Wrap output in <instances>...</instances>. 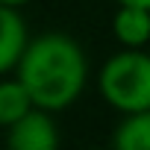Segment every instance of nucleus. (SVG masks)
Returning <instances> with one entry per match:
<instances>
[{
  "mask_svg": "<svg viewBox=\"0 0 150 150\" xmlns=\"http://www.w3.org/2000/svg\"><path fill=\"white\" fill-rule=\"evenodd\" d=\"M15 80L27 88L35 109L65 112L88 86V56L68 33L30 35L15 65Z\"/></svg>",
  "mask_w": 150,
  "mask_h": 150,
  "instance_id": "nucleus-1",
  "label": "nucleus"
},
{
  "mask_svg": "<svg viewBox=\"0 0 150 150\" xmlns=\"http://www.w3.org/2000/svg\"><path fill=\"white\" fill-rule=\"evenodd\" d=\"M97 94L121 115L150 109V53L147 47H121L97 71Z\"/></svg>",
  "mask_w": 150,
  "mask_h": 150,
  "instance_id": "nucleus-2",
  "label": "nucleus"
},
{
  "mask_svg": "<svg viewBox=\"0 0 150 150\" xmlns=\"http://www.w3.org/2000/svg\"><path fill=\"white\" fill-rule=\"evenodd\" d=\"M6 150H62V135L53 112L30 109L6 127Z\"/></svg>",
  "mask_w": 150,
  "mask_h": 150,
  "instance_id": "nucleus-3",
  "label": "nucleus"
},
{
  "mask_svg": "<svg viewBox=\"0 0 150 150\" xmlns=\"http://www.w3.org/2000/svg\"><path fill=\"white\" fill-rule=\"evenodd\" d=\"M27 38H30V30L21 18V9L0 6V77L15 71Z\"/></svg>",
  "mask_w": 150,
  "mask_h": 150,
  "instance_id": "nucleus-4",
  "label": "nucleus"
},
{
  "mask_svg": "<svg viewBox=\"0 0 150 150\" xmlns=\"http://www.w3.org/2000/svg\"><path fill=\"white\" fill-rule=\"evenodd\" d=\"M112 35L121 47H147L150 44V9L118 3L112 15Z\"/></svg>",
  "mask_w": 150,
  "mask_h": 150,
  "instance_id": "nucleus-5",
  "label": "nucleus"
},
{
  "mask_svg": "<svg viewBox=\"0 0 150 150\" xmlns=\"http://www.w3.org/2000/svg\"><path fill=\"white\" fill-rule=\"evenodd\" d=\"M112 150H150V109L124 115V121L115 127Z\"/></svg>",
  "mask_w": 150,
  "mask_h": 150,
  "instance_id": "nucleus-6",
  "label": "nucleus"
},
{
  "mask_svg": "<svg viewBox=\"0 0 150 150\" xmlns=\"http://www.w3.org/2000/svg\"><path fill=\"white\" fill-rule=\"evenodd\" d=\"M33 109V100H30V94H27V88L15 80V77H0V127H9V124H15L24 112H30Z\"/></svg>",
  "mask_w": 150,
  "mask_h": 150,
  "instance_id": "nucleus-7",
  "label": "nucleus"
},
{
  "mask_svg": "<svg viewBox=\"0 0 150 150\" xmlns=\"http://www.w3.org/2000/svg\"><path fill=\"white\" fill-rule=\"evenodd\" d=\"M27 3H33V0H0V6H12V9H24Z\"/></svg>",
  "mask_w": 150,
  "mask_h": 150,
  "instance_id": "nucleus-8",
  "label": "nucleus"
},
{
  "mask_svg": "<svg viewBox=\"0 0 150 150\" xmlns=\"http://www.w3.org/2000/svg\"><path fill=\"white\" fill-rule=\"evenodd\" d=\"M118 3H127V6H141V9H150V0H118Z\"/></svg>",
  "mask_w": 150,
  "mask_h": 150,
  "instance_id": "nucleus-9",
  "label": "nucleus"
},
{
  "mask_svg": "<svg viewBox=\"0 0 150 150\" xmlns=\"http://www.w3.org/2000/svg\"><path fill=\"white\" fill-rule=\"evenodd\" d=\"M83 150H103V147H83Z\"/></svg>",
  "mask_w": 150,
  "mask_h": 150,
  "instance_id": "nucleus-10",
  "label": "nucleus"
}]
</instances>
